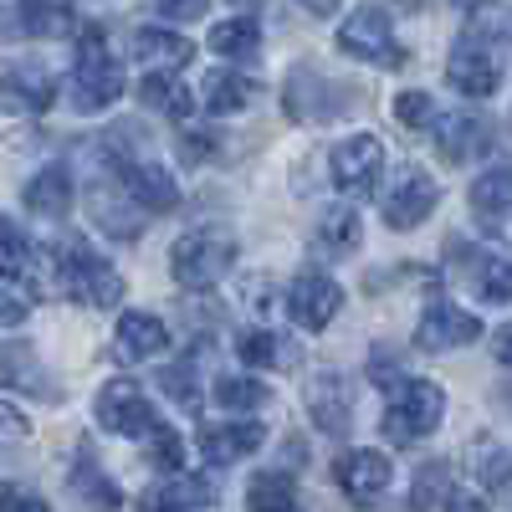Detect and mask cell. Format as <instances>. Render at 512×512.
<instances>
[{"mask_svg": "<svg viewBox=\"0 0 512 512\" xmlns=\"http://www.w3.org/2000/svg\"><path fill=\"white\" fill-rule=\"evenodd\" d=\"M52 256V287H62L67 297H77V303H88V308H118L123 303V277L113 272V262L88 246L82 236H62L47 246Z\"/></svg>", "mask_w": 512, "mask_h": 512, "instance_id": "1", "label": "cell"}, {"mask_svg": "<svg viewBox=\"0 0 512 512\" xmlns=\"http://www.w3.org/2000/svg\"><path fill=\"white\" fill-rule=\"evenodd\" d=\"M72 52H77L72 82H67L72 108H77V113H103V108H113V103L123 98V67H118V57H113V47H108V31H103L98 21H82V26L72 31Z\"/></svg>", "mask_w": 512, "mask_h": 512, "instance_id": "2", "label": "cell"}, {"mask_svg": "<svg viewBox=\"0 0 512 512\" xmlns=\"http://www.w3.org/2000/svg\"><path fill=\"white\" fill-rule=\"evenodd\" d=\"M236 256H241V241L236 231L226 226H195L185 231L175 246H169V272H175L180 287H216L231 267H236Z\"/></svg>", "mask_w": 512, "mask_h": 512, "instance_id": "3", "label": "cell"}, {"mask_svg": "<svg viewBox=\"0 0 512 512\" xmlns=\"http://www.w3.org/2000/svg\"><path fill=\"white\" fill-rule=\"evenodd\" d=\"M446 420V390L436 379H400L384 405V441L390 446H415L436 436Z\"/></svg>", "mask_w": 512, "mask_h": 512, "instance_id": "4", "label": "cell"}, {"mask_svg": "<svg viewBox=\"0 0 512 512\" xmlns=\"http://www.w3.org/2000/svg\"><path fill=\"white\" fill-rule=\"evenodd\" d=\"M333 41H338V52H344V57H359L369 67H390V72L405 67V47L395 41V26H390V16H384L379 6L349 11Z\"/></svg>", "mask_w": 512, "mask_h": 512, "instance_id": "5", "label": "cell"}, {"mask_svg": "<svg viewBox=\"0 0 512 512\" xmlns=\"http://www.w3.org/2000/svg\"><path fill=\"white\" fill-rule=\"evenodd\" d=\"M57 103V72L36 57H11L0 62V108L31 118V113H47Z\"/></svg>", "mask_w": 512, "mask_h": 512, "instance_id": "6", "label": "cell"}, {"mask_svg": "<svg viewBox=\"0 0 512 512\" xmlns=\"http://www.w3.org/2000/svg\"><path fill=\"white\" fill-rule=\"evenodd\" d=\"M328 164H333L338 195H344V200H364V195H374V185L384 175V144L374 134H349V139L333 144Z\"/></svg>", "mask_w": 512, "mask_h": 512, "instance_id": "7", "label": "cell"}, {"mask_svg": "<svg viewBox=\"0 0 512 512\" xmlns=\"http://www.w3.org/2000/svg\"><path fill=\"white\" fill-rule=\"evenodd\" d=\"M282 103H287V118L292 123H333L338 113L349 108V93L338 88L328 72H318V67L303 62V67H292V82H287Z\"/></svg>", "mask_w": 512, "mask_h": 512, "instance_id": "8", "label": "cell"}, {"mask_svg": "<svg viewBox=\"0 0 512 512\" xmlns=\"http://www.w3.org/2000/svg\"><path fill=\"white\" fill-rule=\"evenodd\" d=\"M93 415H98L103 431H113V436H139V441L159 425L149 395L139 390L134 379H108L103 390H98V400H93Z\"/></svg>", "mask_w": 512, "mask_h": 512, "instance_id": "9", "label": "cell"}, {"mask_svg": "<svg viewBox=\"0 0 512 512\" xmlns=\"http://www.w3.org/2000/svg\"><path fill=\"white\" fill-rule=\"evenodd\" d=\"M338 308H344V287H338L328 272L308 267V272H297L287 282V318L303 333H323L338 318Z\"/></svg>", "mask_w": 512, "mask_h": 512, "instance_id": "10", "label": "cell"}, {"mask_svg": "<svg viewBox=\"0 0 512 512\" xmlns=\"http://www.w3.org/2000/svg\"><path fill=\"white\" fill-rule=\"evenodd\" d=\"M446 82L461 98H492L502 88V57H497V47L482 41V36H461L451 47V62H446Z\"/></svg>", "mask_w": 512, "mask_h": 512, "instance_id": "11", "label": "cell"}, {"mask_svg": "<svg viewBox=\"0 0 512 512\" xmlns=\"http://www.w3.org/2000/svg\"><path fill=\"white\" fill-rule=\"evenodd\" d=\"M477 338H482V318L446 303V297H431L415 323V349H425V354H451V349L477 344Z\"/></svg>", "mask_w": 512, "mask_h": 512, "instance_id": "12", "label": "cell"}, {"mask_svg": "<svg viewBox=\"0 0 512 512\" xmlns=\"http://www.w3.org/2000/svg\"><path fill=\"white\" fill-rule=\"evenodd\" d=\"M333 482H338V492H344L349 502L374 507L384 492H390L395 466H390V456L374 451V446H349L344 456L333 461Z\"/></svg>", "mask_w": 512, "mask_h": 512, "instance_id": "13", "label": "cell"}, {"mask_svg": "<svg viewBox=\"0 0 512 512\" xmlns=\"http://www.w3.org/2000/svg\"><path fill=\"white\" fill-rule=\"evenodd\" d=\"M436 205H441L436 180L410 164V169H400V180L390 185V195H384V226H390V231H415V226L431 221Z\"/></svg>", "mask_w": 512, "mask_h": 512, "instance_id": "14", "label": "cell"}, {"mask_svg": "<svg viewBox=\"0 0 512 512\" xmlns=\"http://www.w3.org/2000/svg\"><path fill=\"white\" fill-rule=\"evenodd\" d=\"M308 415H313L318 431L349 436V425H354V379L338 374V369H318L308 379Z\"/></svg>", "mask_w": 512, "mask_h": 512, "instance_id": "15", "label": "cell"}, {"mask_svg": "<svg viewBox=\"0 0 512 512\" xmlns=\"http://www.w3.org/2000/svg\"><path fill=\"white\" fill-rule=\"evenodd\" d=\"M436 149L446 164H477L492 149V123L482 113H436Z\"/></svg>", "mask_w": 512, "mask_h": 512, "instance_id": "16", "label": "cell"}, {"mask_svg": "<svg viewBox=\"0 0 512 512\" xmlns=\"http://www.w3.org/2000/svg\"><path fill=\"white\" fill-rule=\"evenodd\" d=\"M123 190L134 195V205L144 210V216H169V210H180V185L175 175H169L164 164L154 159H123Z\"/></svg>", "mask_w": 512, "mask_h": 512, "instance_id": "17", "label": "cell"}, {"mask_svg": "<svg viewBox=\"0 0 512 512\" xmlns=\"http://www.w3.org/2000/svg\"><path fill=\"white\" fill-rule=\"evenodd\" d=\"M88 216H93V226L103 231V236H113V241H139L144 236V210L134 205V195L128 190H118V185H108V180H98L93 190H88Z\"/></svg>", "mask_w": 512, "mask_h": 512, "instance_id": "18", "label": "cell"}, {"mask_svg": "<svg viewBox=\"0 0 512 512\" xmlns=\"http://www.w3.org/2000/svg\"><path fill=\"white\" fill-rule=\"evenodd\" d=\"M128 52L144 62V72H175L180 77V67H190V57H195V41L175 26H139L134 41H128Z\"/></svg>", "mask_w": 512, "mask_h": 512, "instance_id": "19", "label": "cell"}, {"mask_svg": "<svg viewBox=\"0 0 512 512\" xmlns=\"http://www.w3.org/2000/svg\"><path fill=\"white\" fill-rule=\"evenodd\" d=\"M31 277H47L52 282L47 246H36L11 216H0V282H31Z\"/></svg>", "mask_w": 512, "mask_h": 512, "instance_id": "20", "label": "cell"}, {"mask_svg": "<svg viewBox=\"0 0 512 512\" xmlns=\"http://www.w3.org/2000/svg\"><path fill=\"white\" fill-rule=\"evenodd\" d=\"M262 441H267L262 420H226V425H205L200 431V451L210 466H236V461L262 451Z\"/></svg>", "mask_w": 512, "mask_h": 512, "instance_id": "21", "label": "cell"}, {"mask_svg": "<svg viewBox=\"0 0 512 512\" xmlns=\"http://www.w3.org/2000/svg\"><path fill=\"white\" fill-rule=\"evenodd\" d=\"M72 195H77V180H72L67 164H41L36 175L26 180V190H21V200L31 205V216H41V221H62L72 210Z\"/></svg>", "mask_w": 512, "mask_h": 512, "instance_id": "22", "label": "cell"}, {"mask_svg": "<svg viewBox=\"0 0 512 512\" xmlns=\"http://www.w3.org/2000/svg\"><path fill=\"white\" fill-rule=\"evenodd\" d=\"M0 384L16 390V395L57 400V379L41 369V354L31 344H0Z\"/></svg>", "mask_w": 512, "mask_h": 512, "instance_id": "23", "label": "cell"}, {"mask_svg": "<svg viewBox=\"0 0 512 512\" xmlns=\"http://www.w3.org/2000/svg\"><path fill=\"white\" fill-rule=\"evenodd\" d=\"M236 359L246 369H277V374L303 364V354H297V344L282 328H241L236 333Z\"/></svg>", "mask_w": 512, "mask_h": 512, "instance_id": "24", "label": "cell"}, {"mask_svg": "<svg viewBox=\"0 0 512 512\" xmlns=\"http://www.w3.org/2000/svg\"><path fill=\"white\" fill-rule=\"evenodd\" d=\"M113 333H118V349H123V359H134V364H149V359H164V354H169V328H164L154 313L123 308Z\"/></svg>", "mask_w": 512, "mask_h": 512, "instance_id": "25", "label": "cell"}, {"mask_svg": "<svg viewBox=\"0 0 512 512\" xmlns=\"http://www.w3.org/2000/svg\"><path fill=\"white\" fill-rule=\"evenodd\" d=\"M216 477L210 472H180L169 487H154L144 497V512H205V507H216Z\"/></svg>", "mask_w": 512, "mask_h": 512, "instance_id": "26", "label": "cell"}, {"mask_svg": "<svg viewBox=\"0 0 512 512\" xmlns=\"http://www.w3.org/2000/svg\"><path fill=\"white\" fill-rule=\"evenodd\" d=\"M472 216L482 231H502L512 216V164H497L472 185Z\"/></svg>", "mask_w": 512, "mask_h": 512, "instance_id": "27", "label": "cell"}, {"mask_svg": "<svg viewBox=\"0 0 512 512\" xmlns=\"http://www.w3.org/2000/svg\"><path fill=\"white\" fill-rule=\"evenodd\" d=\"M251 98H256V82L246 72H236V67H216V72H205V82H200V103H205V113H216V118L241 113Z\"/></svg>", "mask_w": 512, "mask_h": 512, "instance_id": "28", "label": "cell"}, {"mask_svg": "<svg viewBox=\"0 0 512 512\" xmlns=\"http://www.w3.org/2000/svg\"><path fill=\"white\" fill-rule=\"evenodd\" d=\"M139 103L149 113H164V118H175L185 123L195 113V93H190V82H180L175 72H144L139 77Z\"/></svg>", "mask_w": 512, "mask_h": 512, "instance_id": "29", "label": "cell"}, {"mask_svg": "<svg viewBox=\"0 0 512 512\" xmlns=\"http://www.w3.org/2000/svg\"><path fill=\"white\" fill-rule=\"evenodd\" d=\"M359 236H364V221H359V210L344 205V200L328 205L323 216H318V226H313V246L323 256H349L359 246Z\"/></svg>", "mask_w": 512, "mask_h": 512, "instance_id": "30", "label": "cell"}, {"mask_svg": "<svg viewBox=\"0 0 512 512\" xmlns=\"http://www.w3.org/2000/svg\"><path fill=\"white\" fill-rule=\"evenodd\" d=\"M210 400L221 410H231V420H251V410H267L272 405V384L251 379V374H221L210 384Z\"/></svg>", "mask_w": 512, "mask_h": 512, "instance_id": "31", "label": "cell"}, {"mask_svg": "<svg viewBox=\"0 0 512 512\" xmlns=\"http://www.w3.org/2000/svg\"><path fill=\"white\" fill-rule=\"evenodd\" d=\"M205 47L216 57H226V62H246V57H256V47H262V26H256V16H226V21L210 26Z\"/></svg>", "mask_w": 512, "mask_h": 512, "instance_id": "32", "label": "cell"}, {"mask_svg": "<svg viewBox=\"0 0 512 512\" xmlns=\"http://www.w3.org/2000/svg\"><path fill=\"white\" fill-rule=\"evenodd\" d=\"M246 507L251 512H297V487L287 472H256L246 482Z\"/></svg>", "mask_w": 512, "mask_h": 512, "instance_id": "33", "label": "cell"}, {"mask_svg": "<svg viewBox=\"0 0 512 512\" xmlns=\"http://www.w3.org/2000/svg\"><path fill=\"white\" fill-rule=\"evenodd\" d=\"M144 456H149V466H154V472H169V477H180L185 472V436L175 431V425H154V431L144 436Z\"/></svg>", "mask_w": 512, "mask_h": 512, "instance_id": "34", "label": "cell"}, {"mask_svg": "<svg viewBox=\"0 0 512 512\" xmlns=\"http://www.w3.org/2000/svg\"><path fill=\"white\" fill-rule=\"evenodd\" d=\"M72 487H82V497L98 502V507H118V502H123L118 482L98 472V456H93V446H77V472H72Z\"/></svg>", "mask_w": 512, "mask_h": 512, "instance_id": "35", "label": "cell"}, {"mask_svg": "<svg viewBox=\"0 0 512 512\" xmlns=\"http://www.w3.org/2000/svg\"><path fill=\"white\" fill-rule=\"evenodd\" d=\"M441 497H451V466L446 461H425L415 482H410V512H431Z\"/></svg>", "mask_w": 512, "mask_h": 512, "instance_id": "36", "label": "cell"}, {"mask_svg": "<svg viewBox=\"0 0 512 512\" xmlns=\"http://www.w3.org/2000/svg\"><path fill=\"white\" fill-rule=\"evenodd\" d=\"M472 292L482 297V303H512V262L482 256V262L472 267Z\"/></svg>", "mask_w": 512, "mask_h": 512, "instance_id": "37", "label": "cell"}, {"mask_svg": "<svg viewBox=\"0 0 512 512\" xmlns=\"http://www.w3.org/2000/svg\"><path fill=\"white\" fill-rule=\"evenodd\" d=\"M159 384H164V395L175 400L180 410H200V374H195V359H180V364H169L164 374H159Z\"/></svg>", "mask_w": 512, "mask_h": 512, "instance_id": "38", "label": "cell"}, {"mask_svg": "<svg viewBox=\"0 0 512 512\" xmlns=\"http://www.w3.org/2000/svg\"><path fill=\"white\" fill-rule=\"evenodd\" d=\"M21 21H26V31H36V36H62V31H77V26H82V21H77L72 11H62V6H26Z\"/></svg>", "mask_w": 512, "mask_h": 512, "instance_id": "39", "label": "cell"}, {"mask_svg": "<svg viewBox=\"0 0 512 512\" xmlns=\"http://www.w3.org/2000/svg\"><path fill=\"white\" fill-rule=\"evenodd\" d=\"M395 118H400L405 128H431V123H436V98L420 93V88H410V93L395 98Z\"/></svg>", "mask_w": 512, "mask_h": 512, "instance_id": "40", "label": "cell"}, {"mask_svg": "<svg viewBox=\"0 0 512 512\" xmlns=\"http://www.w3.org/2000/svg\"><path fill=\"white\" fill-rule=\"evenodd\" d=\"M477 472H482L487 487L507 492V487H512V456H507L502 446H477Z\"/></svg>", "mask_w": 512, "mask_h": 512, "instance_id": "41", "label": "cell"}, {"mask_svg": "<svg viewBox=\"0 0 512 512\" xmlns=\"http://www.w3.org/2000/svg\"><path fill=\"white\" fill-rule=\"evenodd\" d=\"M31 318V297L16 292L11 282H0V328H21Z\"/></svg>", "mask_w": 512, "mask_h": 512, "instance_id": "42", "label": "cell"}, {"mask_svg": "<svg viewBox=\"0 0 512 512\" xmlns=\"http://www.w3.org/2000/svg\"><path fill=\"white\" fill-rule=\"evenodd\" d=\"M175 149H180V159H185V164H205L210 154H216V139H210V134H200V128H185Z\"/></svg>", "mask_w": 512, "mask_h": 512, "instance_id": "43", "label": "cell"}, {"mask_svg": "<svg viewBox=\"0 0 512 512\" xmlns=\"http://www.w3.org/2000/svg\"><path fill=\"white\" fill-rule=\"evenodd\" d=\"M0 512H52V507L26 487H0Z\"/></svg>", "mask_w": 512, "mask_h": 512, "instance_id": "44", "label": "cell"}, {"mask_svg": "<svg viewBox=\"0 0 512 512\" xmlns=\"http://www.w3.org/2000/svg\"><path fill=\"white\" fill-rule=\"evenodd\" d=\"M446 512H492V507H487V497H482V492H456V487H451Z\"/></svg>", "mask_w": 512, "mask_h": 512, "instance_id": "45", "label": "cell"}, {"mask_svg": "<svg viewBox=\"0 0 512 512\" xmlns=\"http://www.w3.org/2000/svg\"><path fill=\"white\" fill-rule=\"evenodd\" d=\"M164 16H175V21H200V16H205V0H175V6H164Z\"/></svg>", "mask_w": 512, "mask_h": 512, "instance_id": "46", "label": "cell"}, {"mask_svg": "<svg viewBox=\"0 0 512 512\" xmlns=\"http://www.w3.org/2000/svg\"><path fill=\"white\" fill-rule=\"evenodd\" d=\"M492 354H497V364H512V323H502V328H497Z\"/></svg>", "mask_w": 512, "mask_h": 512, "instance_id": "47", "label": "cell"}, {"mask_svg": "<svg viewBox=\"0 0 512 512\" xmlns=\"http://www.w3.org/2000/svg\"><path fill=\"white\" fill-rule=\"evenodd\" d=\"M297 512H303V507H297Z\"/></svg>", "mask_w": 512, "mask_h": 512, "instance_id": "48", "label": "cell"}]
</instances>
